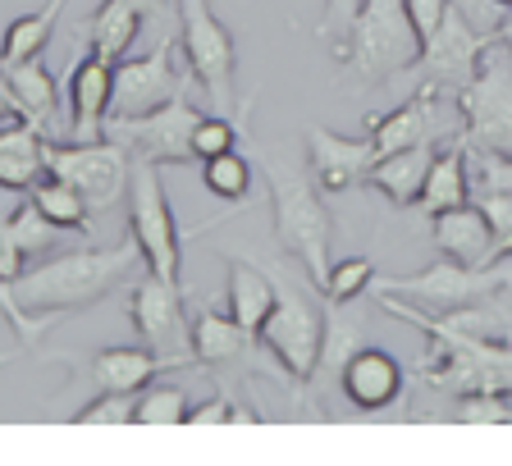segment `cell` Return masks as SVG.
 <instances>
[{
	"label": "cell",
	"mask_w": 512,
	"mask_h": 466,
	"mask_svg": "<svg viewBox=\"0 0 512 466\" xmlns=\"http://www.w3.org/2000/svg\"><path fill=\"white\" fill-rule=\"evenodd\" d=\"M439 128V92L430 87H416L407 101H398L389 115H366V133L375 142V160L407 151L416 142H435Z\"/></svg>",
	"instance_id": "obj_18"
},
{
	"label": "cell",
	"mask_w": 512,
	"mask_h": 466,
	"mask_svg": "<svg viewBox=\"0 0 512 466\" xmlns=\"http://www.w3.org/2000/svg\"><path fill=\"white\" fill-rule=\"evenodd\" d=\"M430 243L439 247V256H448V261H458V265H471V270L494 265V229H490V220H485V211L471 202L430 215Z\"/></svg>",
	"instance_id": "obj_19"
},
{
	"label": "cell",
	"mask_w": 512,
	"mask_h": 466,
	"mask_svg": "<svg viewBox=\"0 0 512 466\" xmlns=\"http://www.w3.org/2000/svg\"><path fill=\"white\" fill-rule=\"evenodd\" d=\"M202 183L215 192V197L247 202V192H252V160H247L238 147L215 156V160H202Z\"/></svg>",
	"instance_id": "obj_30"
},
{
	"label": "cell",
	"mask_w": 512,
	"mask_h": 466,
	"mask_svg": "<svg viewBox=\"0 0 512 466\" xmlns=\"http://www.w3.org/2000/svg\"><path fill=\"white\" fill-rule=\"evenodd\" d=\"M188 389L183 384H151L138 393L133 421L138 425H188Z\"/></svg>",
	"instance_id": "obj_29"
},
{
	"label": "cell",
	"mask_w": 512,
	"mask_h": 466,
	"mask_svg": "<svg viewBox=\"0 0 512 466\" xmlns=\"http://www.w3.org/2000/svg\"><path fill=\"white\" fill-rule=\"evenodd\" d=\"M480 188H512V156L480 151Z\"/></svg>",
	"instance_id": "obj_39"
},
{
	"label": "cell",
	"mask_w": 512,
	"mask_h": 466,
	"mask_svg": "<svg viewBox=\"0 0 512 466\" xmlns=\"http://www.w3.org/2000/svg\"><path fill=\"white\" fill-rule=\"evenodd\" d=\"M357 10H362V0H325V5H320L316 32L334 46V60H339V51L348 46V32H352V23H357Z\"/></svg>",
	"instance_id": "obj_35"
},
{
	"label": "cell",
	"mask_w": 512,
	"mask_h": 466,
	"mask_svg": "<svg viewBox=\"0 0 512 466\" xmlns=\"http://www.w3.org/2000/svg\"><path fill=\"white\" fill-rule=\"evenodd\" d=\"M179 51L188 60L197 87L215 106V115L234 110V78H238V42L234 32L215 19L211 0H179Z\"/></svg>",
	"instance_id": "obj_6"
},
{
	"label": "cell",
	"mask_w": 512,
	"mask_h": 466,
	"mask_svg": "<svg viewBox=\"0 0 512 466\" xmlns=\"http://www.w3.org/2000/svg\"><path fill=\"white\" fill-rule=\"evenodd\" d=\"M403 384H407L403 361L389 348H375V343H362L339 371V389L357 412H384V407H394L398 398H403Z\"/></svg>",
	"instance_id": "obj_16"
},
{
	"label": "cell",
	"mask_w": 512,
	"mask_h": 466,
	"mask_svg": "<svg viewBox=\"0 0 512 466\" xmlns=\"http://www.w3.org/2000/svg\"><path fill=\"white\" fill-rule=\"evenodd\" d=\"M0 78H5V69H0Z\"/></svg>",
	"instance_id": "obj_45"
},
{
	"label": "cell",
	"mask_w": 512,
	"mask_h": 466,
	"mask_svg": "<svg viewBox=\"0 0 512 466\" xmlns=\"http://www.w3.org/2000/svg\"><path fill=\"white\" fill-rule=\"evenodd\" d=\"M371 284H375V261L371 256H348V261L330 265L325 297H330V302H357Z\"/></svg>",
	"instance_id": "obj_32"
},
{
	"label": "cell",
	"mask_w": 512,
	"mask_h": 466,
	"mask_svg": "<svg viewBox=\"0 0 512 466\" xmlns=\"http://www.w3.org/2000/svg\"><path fill=\"white\" fill-rule=\"evenodd\" d=\"M138 261L142 252L128 238L119 247H83V252L74 247V252L28 265L14 284H0V302H5V316L14 325V339L37 343L60 316L96 307L101 297L124 284Z\"/></svg>",
	"instance_id": "obj_1"
},
{
	"label": "cell",
	"mask_w": 512,
	"mask_h": 466,
	"mask_svg": "<svg viewBox=\"0 0 512 466\" xmlns=\"http://www.w3.org/2000/svg\"><path fill=\"white\" fill-rule=\"evenodd\" d=\"M508 288H512V279H508Z\"/></svg>",
	"instance_id": "obj_46"
},
{
	"label": "cell",
	"mask_w": 512,
	"mask_h": 466,
	"mask_svg": "<svg viewBox=\"0 0 512 466\" xmlns=\"http://www.w3.org/2000/svg\"><path fill=\"white\" fill-rule=\"evenodd\" d=\"M46 133L32 119L0 124V192H32V183L46 174Z\"/></svg>",
	"instance_id": "obj_21"
},
{
	"label": "cell",
	"mask_w": 512,
	"mask_h": 466,
	"mask_svg": "<svg viewBox=\"0 0 512 466\" xmlns=\"http://www.w3.org/2000/svg\"><path fill=\"white\" fill-rule=\"evenodd\" d=\"M133 5H138L151 23H160V28H170V23L179 19V0H133Z\"/></svg>",
	"instance_id": "obj_41"
},
{
	"label": "cell",
	"mask_w": 512,
	"mask_h": 466,
	"mask_svg": "<svg viewBox=\"0 0 512 466\" xmlns=\"http://www.w3.org/2000/svg\"><path fill=\"white\" fill-rule=\"evenodd\" d=\"M128 233H133L142 265L151 275H160L165 284L188 293V279H183V229L170 211L156 160H133V174H128Z\"/></svg>",
	"instance_id": "obj_5"
},
{
	"label": "cell",
	"mask_w": 512,
	"mask_h": 466,
	"mask_svg": "<svg viewBox=\"0 0 512 466\" xmlns=\"http://www.w3.org/2000/svg\"><path fill=\"white\" fill-rule=\"evenodd\" d=\"M64 96H69V138L96 142L106 133L110 101H115V60L87 46L83 60H74L64 74Z\"/></svg>",
	"instance_id": "obj_14"
},
{
	"label": "cell",
	"mask_w": 512,
	"mask_h": 466,
	"mask_svg": "<svg viewBox=\"0 0 512 466\" xmlns=\"http://www.w3.org/2000/svg\"><path fill=\"white\" fill-rule=\"evenodd\" d=\"M480 211L494 229V261L512 252V188H480Z\"/></svg>",
	"instance_id": "obj_33"
},
{
	"label": "cell",
	"mask_w": 512,
	"mask_h": 466,
	"mask_svg": "<svg viewBox=\"0 0 512 466\" xmlns=\"http://www.w3.org/2000/svg\"><path fill=\"white\" fill-rule=\"evenodd\" d=\"M28 197L37 202V211H42L46 220L55 224V229H78V233H87V224H92V206H87V197L74 188V183L55 179V174H42V179L32 183Z\"/></svg>",
	"instance_id": "obj_27"
},
{
	"label": "cell",
	"mask_w": 512,
	"mask_h": 466,
	"mask_svg": "<svg viewBox=\"0 0 512 466\" xmlns=\"http://www.w3.org/2000/svg\"><path fill=\"white\" fill-rule=\"evenodd\" d=\"M202 110L188 96H174L147 115H110L101 138L119 142L133 160H156V165H188L192 160V133L202 124Z\"/></svg>",
	"instance_id": "obj_11"
},
{
	"label": "cell",
	"mask_w": 512,
	"mask_h": 466,
	"mask_svg": "<svg viewBox=\"0 0 512 466\" xmlns=\"http://www.w3.org/2000/svg\"><path fill=\"white\" fill-rule=\"evenodd\" d=\"M448 5H453V0H407V14H412L416 37H421V42H426L430 32L439 28V19L448 14Z\"/></svg>",
	"instance_id": "obj_38"
},
{
	"label": "cell",
	"mask_w": 512,
	"mask_h": 466,
	"mask_svg": "<svg viewBox=\"0 0 512 466\" xmlns=\"http://www.w3.org/2000/svg\"><path fill=\"white\" fill-rule=\"evenodd\" d=\"M371 165H375L371 133L366 138H343V133H330L320 124L307 128V170L325 197H343V192L362 188Z\"/></svg>",
	"instance_id": "obj_15"
},
{
	"label": "cell",
	"mask_w": 512,
	"mask_h": 466,
	"mask_svg": "<svg viewBox=\"0 0 512 466\" xmlns=\"http://www.w3.org/2000/svg\"><path fill=\"white\" fill-rule=\"evenodd\" d=\"M247 334L234 316H220V311L202 307L192 316V361L197 366H220V361H234L247 352Z\"/></svg>",
	"instance_id": "obj_26"
},
{
	"label": "cell",
	"mask_w": 512,
	"mask_h": 466,
	"mask_svg": "<svg viewBox=\"0 0 512 466\" xmlns=\"http://www.w3.org/2000/svg\"><path fill=\"white\" fill-rule=\"evenodd\" d=\"M256 96H247V101H238L234 115H206L202 124H197V133H192V160H215L224 156V151H234L238 142L247 138V115H252Z\"/></svg>",
	"instance_id": "obj_28"
},
{
	"label": "cell",
	"mask_w": 512,
	"mask_h": 466,
	"mask_svg": "<svg viewBox=\"0 0 512 466\" xmlns=\"http://www.w3.org/2000/svg\"><path fill=\"white\" fill-rule=\"evenodd\" d=\"M508 270H490V265H458V261H435L430 270L421 275H389L380 279L375 275L371 288L380 293H394V297H407L412 307H421L426 316H453V311H467V307H480V302H490V293L508 288Z\"/></svg>",
	"instance_id": "obj_8"
},
{
	"label": "cell",
	"mask_w": 512,
	"mask_h": 466,
	"mask_svg": "<svg viewBox=\"0 0 512 466\" xmlns=\"http://www.w3.org/2000/svg\"><path fill=\"white\" fill-rule=\"evenodd\" d=\"M471 202V165H467V142H448V147L435 151V165L426 174V188H421V211L439 215V211H453V206H467Z\"/></svg>",
	"instance_id": "obj_24"
},
{
	"label": "cell",
	"mask_w": 512,
	"mask_h": 466,
	"mask_svg": "<svg viewBox=\"0 0 512 466\" xmlns=\"http://www.w3.org/2000/svg\"><path fill=\"white\" fill-rule=\"evenodd\" d=\"M174 371H192L188 357H160L151 348H101L87 357V380L96 389H115V393H142L151 380Z\"/></svg>",
	"instance_id": "obj_17"
},
{
	"label": "cell",
	"mask_w": 512,
	"mask_h": 466,
	"mask_svg": "<svg viewBox=\"0 0 512 466\" xmlns=\"http://www.w3.org/2000/svg\"><path fill=\"white\" fill-rule=\"evenodd\" d=\"M462 421H512L508 393H462Z\"/></svg>",
	"instance_id": "obj_36"
},
{
	"label": "cell",
	"mask_w": 512,
	"mask_h": 466,
	"mask_svg": "<svg viewBox=\"0 0 512 466\" xmlns=\"http://www.w3.org/2000/svg\"><path fill=\"white\" fill-rule=\"evenodd\" d=\"M183 297H188L183 288L165 284L160 275L147 270L138 284L128 288V320H133V329L142 334V343L151 352L192 361V329H188V316H183Z\"/></svg>",
	"instance_id": "obj_13"
},
{
	"label": "cell",
	"mask_w": 512,
	"mask_h": 466,
	"mask_svg": "<svg viewBox=\"0 0 512 466\" xmlns=\"http://www.w3.org/2000/svg\"><path fill=\"white\" fill-rule=\"evenodd\" d=\"M266 270H270V279H275V307H270L266 325L256 329V343L279 361V371H284L288 380L307 384L320 366V348H325V325H330V316L320 307V297L311 293V288H316L311 279L298 284L279 261H266Z\"/></svg>",
	"instance_id": "obj_3"
},
{
	"label": "cell",
	"mask_w": 512,
	"mask_h": 466,
	"mask_svg": "<svg viewBox=\"0 0 512 466\" xmlns=\"http://www.w3.org/2000/svg\"><path fill=\"white\" fill-rule=\"evenodd\" d=\"M224 302H229V316L256 339V329L266 325L270 307H275V279H270V270L234 256L229 275H224Z\"/></svg>",
	"instance_id": "obj_22"
},
{
	"label": "cell",
	"mask_w": 512,
	"mask_h": 466,
	"mask_svg": "<svg viewBox=\"0 0 512 466\" xmlns=\"http://www.w3.org/2000/svg\"><path fill=\"white\" fill-rule=\"evenodd\" d=\"M435 151H439L435 142H416V147H407V151L380 156L371 165V174H366V183H371L375 192H384L398 211H407V206L421 202V188H426V174H430V165H435Z\"/></svg>",
	"instance_id": "obj_20"
},
{
	"label": "cell",
	"mask_w": 512,
	"mask_h": 466,
	"mask_svg": "<svg viewBox=\"0 0 512 466\" xmlns=\"http://www.w3.org/2000/svg\"><path fill=\"white\" fill-rule=\"evenodd\" d=\"M494 42H499L503 51L512 55V14H508V19H499V23H494Z\"/></svg>",
	"instance_id": "obj_42"
},
{
	"label": "cell",
	"mask_w": 512,
	"mask_h": 466,
	"mask_svg": "<svg viewBox=\"0 0 512 466\" xmlns=\"http://www.w3.org/2000/svg\"><path fill=\"white\" fill-rule=\"evenodd\" d=\"M188 83H197V78H192L188 64H183V69L174 64V37L165 32L151 55L115 64V101H110V115H147V110L183 96Z\"/></svg>",
	"instance_id": "obj_12"
},
{
	"label": "cell",
	"mask_w": 512,
	"mask_h": 466,
	"mask_svg": "<svg viewBox=\"0 0 512 466\" xmlns=\"http://www.w3.org/2000/svg\"><path fill=\"white\" fill-rule=\"evenodd\" d=\"M5 78H10L14 96H19L23 115H28L37 128H42L46 138H55V128H60V96H64V83H60V78H55L42 60L10 64V69H5Z\"/></svg>",
	"instance_id": "obj_23"
},
{
	"label": "cell",
	"mask_w": 512,
	"mask_h": 466,
	"mask_svg": "<svg viewBox=\"0 0 512 466\" xmlns=\"http://www.w3.org/2000/svg\"><path fill=\"white\" fill-rule=\"evenodd\" d=\"M46 174L74 183L87 197L92 211H110L119 197H128V174H133V156L119 142L96 138V142H74V138H46L42 147Z\"/></svg>",
	"instance_id": "obj_9"
},
{
	"label": "cell",
	"mask_w": 512,
	"mask_h": 466,
	"mask_svg": "<svg viewBox=\"0 0 512 466\" xmlns=\"http://www.w3.org/2000/svg\"><path fill=\"white\" fill-rule=\"evenodd\" d=\"M490 46H494V28L490 32L471 28L467 10L453 0V5H448V14L439 19V28L430 32L426 42H421L416 64L407 69V74H398V78H407V83H412V92H416V87H430V92H439V96H444V92L458 96L462 87L480 74V60L490 55Z\"/></svg>",
	"instance_id": "obj_7"
},
{
	"label": "cell",
	"mask_w": 512,
	"mask_h": 466,
	"mask_svg": "<svg viewBox=\"0 0 512 466\" xmlns=\"http://www.w3.org/2000/svg\"><path fill=\"white\" fill-rule=\"evenodd\" d=\"M19 352H23V343H19V348H10V352H0V366H5V361H14Z\"/></svg>",
	"instance_id": "obj_43"
},
{
	"label": "cell",
	"mask_w": 512,
	"mask_h": 466,
	"mask_svg": "<svg viewBox=\"0 0 512 466\" xmlns=\"http://www.w3.org/2000/svg\"><path fill=\"white\" fill-rule=\"evenodd\" d=\"M261 160V174L270 183V211H275V238L293 261L302 265V275L325 293V279H330V238H334V215L325 206V192L316 188L311 170L298 165H279L275 156L256 151Z\"/></svg>",
	"instance_id": "obj_2"
},
{
	"label": "cell",
	"mask_w": 512,
	"mask_h": 466,
	"mask_svg": "<svg viewBox=\"0 0 512 466\" xmlns=\"http://www.w3.org/2000/svg\"><path fill=\"white\" fill-rule=\"evenodd\" d=\"M28 270V256L19 252L14 243V229H10V215L0 211V284H14V279Z\"/></svg>",
	"instance_id": "obj_37"
},
{
	"label": "cell",
	"mask_w": 512,
	"mask_h": 466,
	"mask_svg": "<svg viewBox=\"0 0 512 466\" xmlns=\"http://www.w3.org/2000/svg\"><path fill=\"white\" fill-rule=\"evenodd\" d=\"M133 407H138V393H115V389H101V398L83 403L74 412L78 425H128L133 421Z\"/></svg>",
	"instance_id": "obj_34"
},
{
	"label": "cell",
	"mask_w": 512,
	"mask_h": 466,
	"mask_svg": "<svg viewBox=\"0 0 512 466\" xmlns=\"http://www.w3.org/2000/svg\"><path fill=\"white\" fill-rule=\"evenodd\" d=\"M494 10H512V0H490Z\"/></svg>",
	"instance_id": "obj_44"
},
{
	"label": "cell",
	"mask_w": 512,
	"mask_h": 466,
	"mask_svg": "<svg viewBox=\"0 0 512 466\" xmlns=\"http://www.w3.org/2000/svg\"><path fill=\"white\" fill-rule=\"evenodd\" d=\"M142 23H147V14L133 0H101L92 23H87V46L119 64V60H128L133 42L142 37Z\"/></svg>",
	"instance_id": "obj_25"
},
{
	"label": "cell",
	"mask_w": 512,
	"mask_h": 466,
	"mask_svg": "<svg viewBox=\"0 0 512 466\" xmlns=\"http://www.w3.org/2000/svg\"><path fill=\"white\" fill-rule=\"evenodd\" d=\"M10 229H14V243H19V252L28 256V261L32 256L42 261V256L55 247V233H60L42 211H37V202H32L28 192H23V202L10 211Z\"/></svg>",
	"instance_id": "obj_31"
},
{
	"label": "cell",
	"mask_w": 512,
	"mask_h": 466,
	"mask_svg": "<svg viewBox=\"0 0 512 466\" xmlns=\"http://www.w3.org/2000/svg\"><path fill=\"white\" fill-rule=\"evenodd\" d=\"M458 110L467 147L512 156V55L499 42L480 60V74L458 92Z\"/></svg>",
	"instance_id": "obj_10"
},
{
	"label": "cell",
	"mask_w": 512,
	"mask_h": 466,
	"mask_svg": "<svg viewBox=\"0 0 512 466\" xmlns=\"http://www.w3.org/2000/svg\"><path fill=\"white\" fill-rule=\"evenodd\" d=\"M416 55H421V37H416V23L407 14V0H362L339 60L362 83L380 87L394 83L398 74H407Z\"/></svg>",
	"instance_id": "obj_4"
},
{
	"label": "cell",
	"mask_w": 512,
	"mask_h": 466,
	"mask_svg": "<svg viewBox=\"0 0 512 466\" xmlns=\"http://www.w3.org/2000/svg\"><path fill=\"white\" fill-rule=\"evenodd\" d=\"M238 407L224 398V393H215V398H206V403L188 407V425H215V421H234Z\"/></svg>",
	"instance_id": "obj_40"
}]
</instances>
